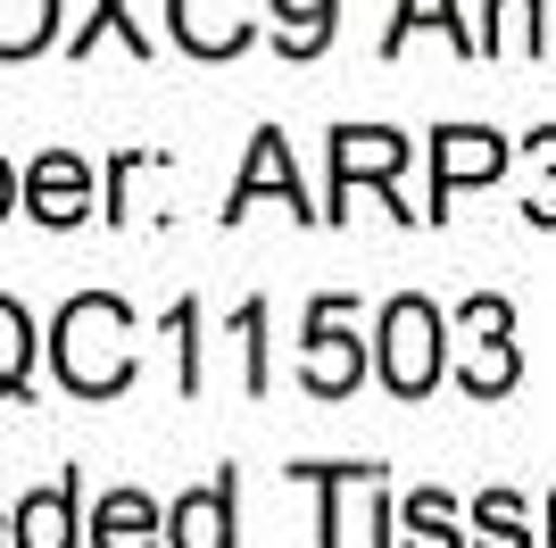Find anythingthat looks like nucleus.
<instances>
[{
    "label": "nucleus",
    "instance_id": "nucleus-3",
    "mask_svg": "<svg viewBox=\"0 0 556 548\" xmlns=\"http://www.w3.org/2000/svg\"><path fill=\"white\" fill-rule=\"evenodd\" d=\"M349 324V299L325 291L316 308H307V341H300V383L316 390V399H349L357 390V374H366V349H357V333H341Z\"/></svg>",
    "mask_w": 556,
    "mask_h": 548
},
{
    "label": "nucleus",
    "instance_id": "nucleus-4",
    "mask_svg": "<svg viewBox=\"0 0 556 548\" xmlns=\"http://www.w3.org/2000/svg\"><path fill=\"white\" fill-rule=\"evenodd\" d=\"M407 150L416 141L391 134V125H341L332 134V208L325 216H349V183H391L407 166Z\"/></svg>",
    "mask_w": 556,
    "mask_h": 548
},
{
    "label": "nucleus",
    "instance_id": "nucleus-11",
    "mask_svg": "<svg viewBox=\"0 0 556 548\" xmlns=\"http://www.w3.org/2000/svg\"><path fill=\"white\" fill-rule=\"evenodd\" d=\"M166 540V515L141 490H109L92 515V548H159Z\"/></svg>",
    "mask_w": 556,
    "mask_h": 548
},
{
    "label": "nucleus",
    "instance_id": "nucleus-17",
    "mask_svg": "<svg viewBox=\"0 0 556 548\" xmlns=\"http://www.w3.org/2000/svg\"><path fill=\"white\" fill-rule=\"evenodd\" d=\"M515 374H523L515 341H473V358L457 365V383L473 390V399H498V390H515Z\"/></svg>",
    "mask_w": 556,
    "mask_h": 548
},
{
    "label": "nucleus",
    "instance_id": "nucleus-25",
    "mask_svg": "<svg viewBox=\"0 0 556 548\" xmlns=\"http://www.w3.org/2000/svg\"><path fill=\"white\" fill-rule=\"evenodd\" d=\"M17 208V175H9V159H0V216Z\"/></svg>",
    "mask_w": 556,
    "mask_h": 548
},
{
    "label": "nucleus",
    "instance_id": "nucleus-20",
    "mask_svg": "<svg viewBox=\"0 0 556 548\" xmlns=\"http://www.w3.org/2000/svg\"><path fill=\"white\" fill-rule=\"evenodd\" d=\"M100 34H125V42H134V50H150V42H141V25H134V9H125V0H92V17H84V25H75V59H84V50H92L100 42Z\"/></svg>",
    "mask_w": 556,
    "mask_h": 548
},
{
    "label": "nucleus",
    "instance_id": "nucleus-14",
    "mask_svg": "<svg viewBox=\"0 0 556 548\" xmlns=\"http://www.w3.org/2000/svg\"><path fill=\"white\" fill-rule=\"evenodd\" d=\"M416 25H441L448 42L465 50V59H482V34H473V25H465L457 9H448V0H399V17H391V34H382V50H391V59H399V50H407V34H416Z\"/></svg>",
    "mask_w": 556,
    "mask_h": 548
},
{
    "label": "nucleus",
    "instance_id": "nucleus-16",
    "mask_svg": "<svg viewBox=\"0 0 556 548\" xmlns=\"http://www.w3.org/2000/svg\"><path fill=\"white\" fill-rule=\"evenodd\" d=\"M399 524H407V540H399V548H465L457 540V515H448L441 490H416V499L399 507Z\"/></svg>",
    "mask_w": 556,
    "mask_h": 548
},
{
    "label": "nucleus",
    "instance_id": "nucleus-5",
    "mask_svg": "<svg viewBox=\"0 0 556 548\" xmlns=\"http://www.w3.org/2000/svg\"><path fill=\"white\" fill-rule=\"evenodd\" d=\"M25 208L42 225H84L92 216V166L75 159V150H42L34 175H25Z\"/></svg>",
    "mask_w": 556,
    "mask_h": 548
},
{
    "label": "nucleus",
    "instance_id": "nucleus-24",
    "mask_svg": "<svg viewBox=\"0 0 556 548\" xmlns=\"http://www.w3.org/2000/svg\"><path fill=\"white\" fill-rule=\"evenodd\" d=\"M532 159H540V166H556V125H540V134H532Z\"/></svg>",
    "mask_w": 556,
    "mask_h": 548
},
{
    "label": "nucleus",
    "instance_id": "nucleus-13",
    "mask_svg": "<svg viewBox=\"0 0 556 548\" xmlns=\"http://www.w3.org/2000/svg\"><path fill=\"white\" fill-rule=\"evenodd\" d=\"M332 17H341V0H275L282 59H316V50L332 42Z\"/></svg>",
    "mask_w": 556,
    "mask_h": 548
},
{
    "label": "nucleus",
    "instance_id": "nucleus-26",
    "mask_svg": "<svg viewBox=\"0 0 556 548\" xmlns=\"http://www.w3.org/2000/svg\"><path fill=\"white\" fill-rule=\"evenodd\" d=\"M548 548H556V499H548Z\"/></svg>",
    "mask_w": 556,
    "mask_h": 548
},
{
    "label": "nucleus",
    "instance_id": "nucleus-9",
    "mask_svg": "<svg viewBox=\"0 0 556 548\" xmlns=\"http://www.w3.org/2000/svg\"><path fill=\"white\" fill-rule=\"evenodd\" d=\"M166 540H175V548H232V482L184 490L175 515H166Z\"/></svg>",
    "mask_w": 556,
    "mask_h": 548
},
{
    "label": "nucleus",
    "instance_id": "nucleus-8",
    "mask_svg": "<svg viewBox=\"0 0 556 548\" xmlns=\"http://www.w3.org/2000/svg\"><path fill=\"white\" fill-rule=\"evenodd\" d=\"M257 191H282V208L325 216V208H307V191H300V175H291V150H282V134H257V141H250V166H241V183H232V208H225V216H241Z\"/></svg>",
    "mask_w": 556,
    "mask_h": 548
},
{
    "label": "nucleus",
    "instance_id": "nucleus-23",
    "mask_svg": "<svg viewBox=\"0 0 556 548\" xmlns=\"http://www.w3.org/2000/svg\"><path fill=\"white\" fill-rule=\"evenodd\" d=\"M532 225H556V175H548V183L532 191Z\"/></svg>",
    "mask_w": 556,
    "mask_h": 548
},
{
    "label": "nucleus",
    "instance_id": "nucleus-7",
    "mask_svg": "<svg viewBox=\"0 0 556 548\" xmlns=\"http://www.w3.org/2000/svg\"><path fill=\"white\" fill-rule=\"evenodd\" d=\"M166 17L191 59H232L250 42V0H166Z\"/></svg>",
    "mask_w": 556,
    "mask_h": 548
},
{
    "label": "nucleus",
    "instance_id": "nucleus-10",
    "mask_svg": "<svg viewBox=\"0 0 556 548\" xmlns=\"http://www.w3.org/2000/svg\"><path fill=\"white\" fill-rule=\"evenodd\" d=\"M17 548H75V474L67 482H42L17 499Z\"/></svg>",
    "mask_w": 556,
    "mask_h": 548
},
{
    "label": "nucleus",
    "instance_id": "nucleus-12",
    "mask_svg": "<svg viewBox=\"0 0 556 548\" xmlns=\"http://www.w3.org/2000/svg\"><path fill=\"white\" fill-rule=\"evenodd\" d=\"M482 50L490 59H540V50H548V9H540V0H490Z\"/></svg>",
    "mask_w": 556,
    "mask_h": 548
},
{
    "label": "nucleus",
    "instance_id": "nucleus-19",
    "mask_svg": "<svg viewBox=\"0 0 556 548\" xmlns=\"http://www.w3.org/2000/svg\"><path fill=\"white\" fill-rule=\"evenodd\" d=\"M25 365H34V324H25L17 299H0V399L25 390Z\"/></svg>",
    "mask_w": 556,
    "mask_h": 548
},
{
    "label": "nucleus",
    "instance_id": "nucleus-2",
    "mask_svg": "<svg viewBox=\"0 0 556 548\" xmlns=\"http://www.w3.org/2000/svg\"><path fill=\"white\" fill-rule=\"evenodd\" d=\"M382 383L399 399H424L441 383V316H432V299H391L382 308Z\"/></svg>",
    "mask_w": 556,
    "mask_h": 548
},
{
    "label": "nucleus",
    "instance_id": "nucleus-22",
    "mask_svg": "<svg viewBox=\"0 0 556 548\" xmlns=\"http://www.w3.org/2000/svg\"><path fill=\"white\" fill-rule=\"evenodd\" d=\"M232 324H241V341H250V390H266V308L250 299V308H241Z\"/></svg>",
    "mask_w": 556,
    "mask_h": 548
},
{
    "label": "nucleus",
    "instance_id": "nucleus-6",
    "mask_svg": "<svg viewBox=\"0 0 556 548\" xmlns=\"http://www.w3.org/2000/svg\"><path fill=\"white\" fill-rule=\"evenodd\" d=\"M498 166H507V141L490 125H441L432 134V200H448L457 183H490Z\"/></svg>",
    "mask_w": 556,
    "mask_h": 548
},
{
    "label": "nucleus",
    "instance_id": "nucleus-18",
    "mask_svg": "<svg viewBox=\"0 0 556 548\" xmlns=\"http://www.w3.org/2000/svg\"><path fill=\"white\" fill-rule=\"evenodd\" d=\"M473 548H532V532H523V499H515V490H490V499L473 507Z\"/></svg>",
    "mask_w": 556,
    "mask_h": 548
},
{
    "label": "nucleus",
    "instance_id": "nucleus-21",
    "mask_svg": "<svg viewBox=\"0 0 556 548\" xmlns=\"http://www.w3.org/2000/svg\"><path fill=\"white\" fill-rule=\"evenodd\" d=\"M465 333H473V341H507V333H515V308L473 291V299H465Z\"/></svg>",
    "mask_w": 556,
    "mask_h": 548
},
{
    "label": "nucleus",
    "instance_id": "nucleus-1",
    "mask_svg": "<svg viewBox=\"0 0 556 548\" xmlns=\"http://www.w3.org/2000/svg\"><path fill=\"white\" fill-rule=\"evenodd\" d=\"M50 365H59V383L75 399H116L134 383V308L109 291L67 299L59 324H50Z\"/></svg>",
    "mask_w": 556,
    "mask_h": 548
},
{
    "label": "nucleus",
    "instance_id": "nucleus-15",
    "mask_svg": "<svg viewBox=\"0 0 556 548\" xmlns=\"http://www.w3.org/2000/svg\"><path fill=\"white\" fill-rule=\"evenodd\" d=\"M59 34V0H0V59H34Z\"/></svg>",
    "mask_w": 556,
    "mask_h": 548
}]
</instances>
